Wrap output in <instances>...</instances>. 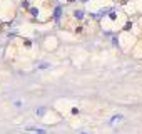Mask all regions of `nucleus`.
Wrapping results in <instances>:
<instances>
[{
	"mask_svg": "<svg viewBox=\"0 0 142 134\" xmlns=\"http://www.w3.org/2000/svg\"><path fill=\"white\" fill-rule=\"evenodd\" d=\"M122 119V116H114L112 119H110V122H115V121H120Z\"/></svg>",
	"mask_w": 142,
	"mask_h": 134,
	"instance_id": "7ed1b4c3",
	"label": "nucleus"
},
{
	"mask_svg": "<svg viewBox=\"0 0 142 134\" xmlns=\"http://www.w3.org/2000/svg\"><path fill=\"white\" fill-rule=\"evenodd\" d=\"M27 131H30V132H35V134H45V131H44V129H35V127H28Z\"/></svg>",
	"mask_w": 142,
	"mask_h": 134,
	"instance_id": "f257e3e1",
	"label": "nucleus"
},
{
	"mask_svg": "<svg viewBox=\"0 0 142 134\" xmlns=\"http://www.w3.org/2000/svg\"><path fill=\"white\" fill-rule=\"evenodd\" d=\"M74 15H75V18H82L84 17V12L82 10H77V12H74Z\"/></svg>",
	"mask_w": 142,
	"mask_h": 134,
	"instance_id": "f03ea898",
	"label": "nucleus"
}]
</instances>
